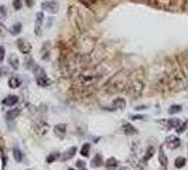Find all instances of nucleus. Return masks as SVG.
<instances>
[{
    "mask_svg": "<svg viewBox=\"0 0 188 170\" xmlns=\"http://www.w3.org/2000/svg\"><path fill=\"white\" fill-rule=\"evenodd\" d=\"M181 105H173V106H170L168 109V114L170 115H174V114H178V112H181Z\"/></svg>",
    "mask_w": 188,
    "mask_h": 170,
    "instance_id": "obj_28",
    "label": "nucleus"
},
{
    "mask_svg": "<svg viewBox=\"0 0 188 170\" xmlns=\"http://www.w3.org/2000/svg\"><path fill=\"white\" fill-rule=\"evenodd\" d=\"M136 109H137V111H143V109H146V106L140 105V106H137V108H136Z\"/></svg>",
    "mask_w": 188,
    "mask_h": 170,
    "instance_id": "obj_42",
    "label": "nucleus"
},
{
    "mask_svg": "<svg viewBox=\"0 0 188 170\" xmlns=\"http://www.w3.org/2000/svg\"><path fill=\"white\" fill-rule=\"evenodd\" d=\"M21 23H16V24H13V27H12V30H10V33L13 34V36H17V34H20L21 33Z\"/></svg>",
    "mask_w": 188,
    "mask_h": 170,
    "instance_id": "obj_23",
    "label": "nucleus"
},
{
    "mask_svg": "<svg viewBox=\"0 0 188 170\" xmlns=\"http://www.w3.org/2000/svg\"><path fill=\"white\" fill-rule=\"evenodd\" d=\"M58 158H59V153H53V155H48V156H47V163H53V162H55Z\"/></svg>",
    "mask_w": 188,
    "mask_h": 170,
    "instance_id": "obj_31",
    "label": "nucleus"
},
{
    "mask_svg": "<svg viewBox=\"0 0 188 170\" xmlns=\"http://www.w3.org/2000/svg\"><path fill=\"white\" fill-rule=\"evenodd\" d=\"M116 167H117V160L115 158H109L108 162H106V169L113 170V169H116Z\"/></svg>",
    "mask_w": 188,
    "mask_h": 170,
    "instance_id": "obj_22",
    "label": "nucleus"
},
{
    "mask_svg": "<svg viewBox=\"0 0 188 170\" xmlns=\"http://www.w3.org/2000/svg\"><path fill=\"white\" fill-rule=\"evenodd\" d=\"M17 47H19V51H21L23 54H28L31 51V44L26 38H19L17 40Z\"/></svg>",
    "mask_w": 188,
    "mask_h": 170,
    "instance_id": "obj_8",
    "label": "nucleus"
},
{
    "mask_svg": "<svg viewBox=\"0 0 188 170\" xmlns=\"http://www.w3.org/2000/svg\"><path fill=\"white\" fill-rule=\"evenodd\" d=\"M83 170H85V169H83Z\"/></svg>",
    "mask_w": 188,
    "mask_h": 170,
    "instance_id": "obj_46",
    "label": "nucleus"
},
{
    "mask_svg": "<svg viewBox=\"0 0 188 170\" xmlns=\"http://www.w3.org/2000/svg\"><path fill=\"white\" fill-rule=\"evenodd\" d=\"M75 153H77V148H75V146H72V148H69L64 153V156H62V160L67 162V160H69V159H72L75 156Z\"/></svg>",
    "mask_w": 188,
    "mask_h": 170,
    "instance_id": "obj_15",
    "label": "nucleus"
},
{
    "mask_svg": "<svg viewBox=\"0 0 188 170\" xmlns=\"http://www.w3.org/2000/svg\"><path fill=\"white\" fill-rule=\"evenodd\" d=\"M77 166H78V167H83V163H82V162H78Z\"/></svg>",
    "mask_w": 188,
    "mask_h": 170,
    "instance_id": "obj_43",
    "label": "nucleus"
},
{
    "mask_svg": "<svg viewBox=\"0 0 188 170\" xmlns=\"http://www.w3.org/2000/svg\"><path fill=\"white\" fill-rule=\"evenodd\" d=\"M43 22H44V14H43V12H38L35 14V24H34V33H35V36H41Z\"/></svg>",
    "mask_w": 188,
    "mask_h": 170,
    "instance_id": "obj_7",
    "label": "nucleus"
},
{
    "mask_svg": "<svg viewBox=\"0 0 188 170\" xmlns=\"http://www.w3.org/2000/svg\"><path fill=\"white\" fill-rule=\"evenodd\" d=\"M24 2H26V6H27V7H33L35 0H24Z\"/></svg>",
    "mask_w": 188,
    "mask_h": 170,
    "instance_id": "obj_38",
    "label": "nucleus"
},
{
    "mask_svg": "<svg viewBox=\"0 0 188 170\" xmlns=\"http://www.w3.org/2000/svg\"><path fill=\"white\" fill-rule=\"evenodd\" d=\"M48 48H49V44L48 43H45L44 44V47L41 48V58L44 60V61H48V58H49V51H48Z\"/></svg>",
    "mask_w": 188,
    "mask_h": 170,
    "instance_id": "obj_20",
    "label": "nucleus"
},
{
    "mask_svg": "<svg viewBox=\"0 0 188 170\" xmlns=\"http://www.w3.org/2000/svg\"><path fill=\"white\" fill-rule=\"evenodd\" d=\"M153 153H154V148H153V146H150V148L147 149V152H146V156H144V158H143V160H144V162H147L148 159H150L151 156H153Z\"/></svg>",
    "mask_w": 188,
    "mask_h": 170,
    "instance_id": "obj_29",
    "label": "nucleus"
},
{
    "mask_svg": "<svg viewBox=\"0 0 188 170\" xmlns=\"http://www.w3.org/2000/svg\"><path fill=\"white\" fill-rule=\"evenodd\" d=\"M101 78V74H96V72H83L78 77V85L83 88H88V87H92L93 84Z\"/></svg>",
    "mask_w": 188,
    "mask_h": 170,
    "instance_id": "obj_1",
    "label": "nucleus"
},
{
    "mask_svg": "<svg viewBox=\"0 0 188 170\" xmlns=\"http://www.w3.org/2000/svg\"><path fill=\"white\" fill-rule=\"evenodd\" d=\"M7 72V70L4 67H0V75H4Z\"/></svg>",
    "mask_w": 188,
    "mask_h": 170,
    "instance_id": "obj_41",
    "label": "nucleus"
},
{
    "mask_svg": "<svg viewBox=\"0 0 188 170\" xmlns=\"http://www.w3.org/2000/svg\"><path fill=\"white\" fill-rule=\"evenodd\" d=\"M126 108V101L123 98H116L113 102H112V108L110 111H116V109H125Z\"/></svg>",
    "mask_w": 188,
    "mask_h": 170,
    "instance_id": "obj_11",
    "label": "nucleus"
},
{
    "mask_svg": "<svg viewBox=\"0 0 188 170\" xmlns=\"http://www.w3.org/2000/svg\"><path fill=\"white\" fill-rule=\"evenodd\" d=\"M122 130H123V133H126V135H136V133H137L136 128L132 126L130 124H123V126H122Z\"/></svg>",
    "mask_w": 188,
    "mask_h": 170,
    "instance_id": "obj_16",
    "label": "nucleus"
},
{
    "mask_svg": "<svg viewBox=\"0 0 188 170\" xmlns=\"http://www.w3.org/2000/svg\"><path fill=\"white\" fill-rule=\"evenodd\" d=\"M187 126H188V122H187V121H184L181 125H180L178 128H177V132H178V133H182L185 129H187Z\"/></svg>",
    "mask_w": 188,
    "mask_h": 170,
    "instance_id": "obj_32",
    "label": "nucleus"
},
{
    "mask_svg": "<svg viewBox=\"0 0 188 170\" xmlns=\"http://www.w3.org/2000/svg\"><path fill=\"white\" fill-rule=\"evenodd\" d=\"M81 2H82V3L85 4V6L89 7V6H93V4H95L96 0H81Z\"/></svg>",
    "mask_w": 188,
    "mask_h": 170,
    "instance_id": "obj_36",
    "label": "nucleus"
},
{
    "mask_svg": "<svg viewBox=\"0 0 188 170\" xmlns=\"http://www.w3.org/2000/svg\"><path fill=\"white\" fill-rule=\"evenodd\" d=\"M125 85H126V75L125 72H119L117 75H115L110 81L108 82V90L109 91H122L125 90Z\"/></svg>",
    "mask_w": 188,
    "mask_h": 170,
    "instance_id": "obj_2",
    "label": "nucleus"
},
{
    "mask_svg": "<svg viewBox=\"0 0 188 170\" xmlns=\"http://www.w3.org/2000/svg\"><path fill=\"white\" fill-rule=\"evenodd\" d=\"M180 145H181V140L174 135L168 136V138L166 139V146L170 148V149H177V148H180Z\"/></svg>",
    "mask_w": 188,
    "mask_h": 170,
    "instance_id": "obj_10",
    "label": "nucleus"
},
{
    "mask_svg": "<svg viewBox=\"0 0 188 170\" xmlns=\"http://www.w3.org/2000/svg\"><path fill=\"white\" fill-rule=\"evenodd\" d=\"M20 84H21V81H20V78H17V77H12L9 80V87L10 88H19Z\"/></svg>",
    "mask_w": 188,
    "mask_h": 170,
    "instance_id": "obj_21",
    "label": "nucleus"
},
{
    "mask_svg": "<svg viewBox=\"0 0 188 170\" xmlns=\"http://www.w3.org/2000/svg\"><path fill=\"white\" fill-rule=\"evenodd\" d=\"M19 102V96H16V95H9L7 98L3 99V105L4 106H14L16 104Z\"/></svg>",
    "mask_w": 188,
    "mask_h": 170,
    "instance_id": "obj_13",
    "label": "nucleus"
},
{
    "mask_svg": "<svg viewBox=\"0 0 188 170\" xmlns=\"http://www.w3.org/2000/svg\"><path fill=\"white\" fill-rule=\"evenodd\" d=\"M41 9H43L44 12L51 13V14H57L59 7H58V3H57L55 0H49V2H44V3L41 4Z\"/></svg>",
    "mask_w": 188,
    "mask_h": 170,
    "instance_id": "obj_6",
    "label": "nucleus"
},
{
    "mask_svg": "<svg viewBox=\"0 0 188 170\" xmlns=\"http://www.w3.org/2000/svg\"><path fill=\"white\" fill-rule=\"evenodd\" d=\"M168 85H170V88H171V90H177V91L182 90V88L185 87V78H184V75H182L180 71L173 72V74L170 75Z\"/></svg>",
    "mask_w": 188,
    "mask_h": 170,
    "instance_id": "obj_3",
    "label": "nucleus"
},
{
    "mask_svg": "<svg viewBox=\"0 0 188 170\" xmlns=\"http://www.w3.org/2000/svg\"><path fill=\"white\" fill-rule=\"evenodd\" d=\"M13 7H14V10H20L23 7V3L21 0H13Z\"/></svg>",
    "mask_w": 188,
    "mask_h": 170,
    "instance_id": "obj_33",
    "label": "nucleus"
},
{
    "mask_svg": "<svg viewBox=\"0 0 188 170\" xmlns=\"http://www.w3.org/2000/svg\"><path fill=\"white\" fill-rule=\"evenodd\" d=\"M4 54H6V50H4L3 46H0V62L4 60Z\"/></svg>",
    "mask_w": 188,
    "mask_h": 170,
    "instance_id": "obj_37",
    "label": "nucleus"
},
{
    "mask_svg": "<svg viewBox=\"0 0 188 170\" xmlns=\"http://www.w3.org/2000/svg\"><path fill=\"white\" fill-rule=\"evenodd\" d=\"M185 158H177L176 159V167L177 169H181V167H184V164H185Z\"/></svg>",
    "mask_w": 188,
    "mask_h": 170,
    "instance_id": "obj_30",
    "label": "nucleus"
},
{
    "mask_svg": "<svg viewBox=\"0 0 188 170\" xmlns=\"http://www.w3.org/2000/svg\"><path fill=\"white\" fill-rule=\"evenodd\" d=\"M61 68H62V72H64L67 77H72V75H75L78 72L77 62L69 61V60H65V61H62Z\"/></svg>",
    "mask_w": 188,
    "mask_h": 170,
    "instance_id": "obj_5",
    "label": "nucleus"
},
{
    "mask_svg": "<svg viewBox=\"0 0 188 170\" xmlns=\"http://www.w3.org/2000/svg\"><path fill=\"white\" fill-rule=\"evenodd\" d=\"M143 90H144V84L142 81H133L129 85V94L133 99L140 98V95L143 94Z\"/></svg>",
    "mask_w": 188,
    "mask_h": 170,
    "instance_id": "obj_4",
    "label": "nucleus"
},
{
    "mask_svg": "<svg viewBox=\"0 0 188 170\" xmlns=\"http://www.w3.org/2000/svg\"><path fill=\"white\" fill-rule=\"evenodd\" d=\"M181 124H182V122L180 121V119H170V121L166 122V128H167V129H171V128L177 129V128H178Z\"/></svg>",
    "mask_w": 188,
    "mask_h": 170,
    "instance_id": "obj_18",
    "label": "nucleus"
},
{
    "mask_svg": "<svg viewBox=\"0 0 188 170\" xmlns=\"http://www.w3.org/2000/svg\"><path fill=\"white\" fill-rule=\"evenodd\" d=\"M13 156H14V160L16 162H21L23 160V153L19 148H14L13 149Z\"/></svg>",
    "mask_w": 188,
    "mask_h": 170,
    "instance_id": "obj_24",
    "label": "nucleus"
},
{
    "mask_svg": "<svg viewBox=\"0 0 188 170\" xmlns=\"http://www.w3.org/2000/svg\"><path fill=\"white\" fill-rule=\"evenodd\" d=\"M54 132H55V135L58 136V138H64L65 133H67V125L65 124H58L54 126Z\"/></svg>",
    "mask_w": 188,
    "mask_h": 170,
    "instance_id": "obj_12",
    "label": "nucleus"
},
{
    "mask_svg": "<svg viewBox=\"0 0 188 170\" xmlns=\"http://www.w3.org/2000/svg\"><path fill=\"white\" fill-rule=\"evenodd\" d=\"M68 170H74V169H68Z\"/></svg>",
    "mask_w": 188,
    "mask_h": 170,
    "instance_id": "obj_45",
    "label": "nucleus"
},
{
    "mask_svg": "<svg viewBox=\"0 0 188 170\" xmlns=\"http://www.w3.org/2000/svg\"><path fill=\"white\" fill-rule=\"evenodd\" d=\"M6 16H7L6 7H4V6H0V19H4Z\"/></svg>",
    "mask_w": 188,
    "mask_h": 170,
    "instance_id": "obj_35",
    "label": "nucleus"
},
{
    "mask_svg": "<svg viewBox=\"0 0 188 170\" xmlns=\"http://www.w3.org/2000/svg\"><path fill=\"white\" fill-rule=\"evenodd\" d=\"M35 80H37V84L40 85V87H48V85H51V80H49L47 75L35 77Z\"/></svg>",
    "mask_w": 188,
    "mask_h": 170,
    "instance_id": "obj_14",
    "label": "nucleus"
},
{
    "mask_svg": "<svg viewBox=\"0 0 188 170\" xmlns=\"http://www.w3.org/2000/svg\"><path fill=\"white\" fill-rule=\"evenodd\" d=\"M20 112H21V109L20 108H16V109H12V111H9L6 114V119L7 121H13V119H14V118H17L19 116V114Z\"/></svg>",
    "mask_w": 188,
    "mask_h": 170,
    "instance_id": "obj_17",
    "label": "nucleus"
},
{
    "mask_svg": "<svg viewBox=\"0 0 188 170\" xmlns=\"http://www.w3.org/2000/svg\"><path fill=\"white\" fill-rule=\"evenodd\" d=\"M26 68H27V70H30V68H34V61H33V58H27L26 60Z\"/></svg>",
    "mask_w": 188,
    "mask_h": 170,
    "instance_id": "obj_34",
    "label": "nucleus"
},
{
    "mask_svg": "<svg viewBox=\"0 0 188 170\" xmlns=\"http://www.w3.org/2000/svg\"><path fill=\"white\" fill-rule=\"evenodd\" d=\"M89 150H91V145L89 143H85V145L81 148V155H82L83 158H88V156H89Z\"/></svg>",
    "mask_w": 188,
    "mask_h": 170,
    "instance_id": "obj_26",
    "label": "nucleus"
},
{
    "mask_svg": "<svg viewBox=\"0 0 188 170\" xmlns=\"http://www.w3.org/2000/svg\"><path fill=\"white\" fill-rule=\"evenodd\" d=\"M158 160H160L161 166H167V158L164 155V149L160 148V153H158Z\"/></svg>",
    "mask_w": 188,
    "mask_h": 170,
    "instance_id": "obj_27",
    "label": "nucleus"
},
{
    "mask_svg": "<svg viewBox=\"0 0 188 170\" xmlns=\"http://www.w3.org/2000/svg\"><path fill=\"white\" fill-rule=\"evenodd\" d=\"M102 162H103V159H102V155H96L95 158H93L92 163H91V166L92 167H99L102 164Z\"/></svg>",
    "mask_w": 188,
    "mask_h": 170,
    "instance_id": "obj_25",
    "label": "nucleus"
},
{
    "mask_svg": "<svg viewBox=\"0 0 188 170\" xmlns=\"http://www.w3.org/2000/svg\"><path fill=\"white\" fill-rule=\"evenodd\" d=\"M4 34V26H3V23H0V36H3Z\"/></svg>",
    "mask_w": 188,
    "mask_h": 170,
    "instance_id": "obj_40",
    "label": "nucleus"
},
{
    "mask_svg": "<svg viewBox=\"0 0 188 170\" xmlns=\"http://www.w3.org/2000/svg\"><path fill=\"white\" fill-rule=\"evenodd\" d=\"M9 62H10V67L13 70H19V57L16 56V54H12L9 57Z\"/></svg>",
    "mask_w": 188,
    "mask_h": 170,
    "instance_id": "obj_19",
    "label": "nucleus"
},
{
    "mask_svg": "<svg viewBox=\"0 0 188 170\" xmlns=\"http://www.w3.org/2000/svg\"><path fill=\"white\" fill-rule=\"evenodd\" d=\"M34 130H35V133H37V135H45V133L49 130V126H48V124H47V122L38 121L37 124H35V126H34Z\"/></svg>",
    "mask_w": 188,
    "mask_h": 170,
    "instance_id": "obj_9",
    "label": "nucleus"
},
{
    "mask_svg": "<svg viewBox=\"0 0 188 170\" xmlns=\"http://www.w3.org/2000/svg\"><path fill=\"white\" fill-rule=\"evenodd\" d=\"M120 170H129L127 167H120Z\"/></svg>",
    "mask_w": 188,
    "mask_h": 170,
    "instance_id": "obj_44",
    "label": "nucleus"
},
{
    "mask_svg": "<svg viewBox=\"0 0 188 170\" xmlns=\"http://www.w3.org/2000/svg\"><path fill=\"white\" fill-rule=\"evenodd\" d=\"M132 119H134V121H140V119H144V116H143V115H134V116H132Z\"/></svg>",
    "mask_w": 188,
    "mask_h": 170,
    "instance_id": "obj_39",
    "label": "nucleus"
}]
</instances>
